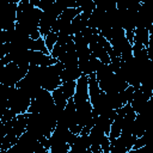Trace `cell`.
Returning a JSON list of instances; mask_svg holds the SVG:
<instances>
[{
    "label": "cell",
    "mask_w": 153,
    "mask_h": 153,
    "mask_svg": "<svg viewBox=\"0 0 153 153\" xmlns=\"http://www.w3.org/2000/svg\"><path fill=\"white\" fill-rule=\"evenodd\" d=\"M54 105V100L51 97V92L45 91V90H41L38 92V94L31 100L30 106L27 112L30 114H41L45 110H48L49 108H51Z\"/></svg>",
    "instance_id": "5"
},
{
    "label": "cell",
    "mask_w": 153,
    "mask_h": 153,
    "mask_svg": "<svg viewBox=\"0 0 153 153\" xmlns=\"http://www.w3.org/2000/svg\"><path fill=\"white\" fill-rule=\"evenodd\" d=\"M1 45H2V44H1ZM1 45H0V47H1Z\"/></svg>",
    "instance_id": "28"
},
{
    "label": "cell",
    "mask_w": 153,
    "mask_h": 153,
    "mask_svg": "<svg viewBox=\"0 0 153 153\" xmlns=\"http://www.w3.org/2000/svg\"><path fill=\"white\" fill-rule=\"evenodd\" d=\"M81 72L78 67V65H74V66H67V67H63L61 74H60V79L62 82H66V81H76L80 76H81Z\"/></svg>",
    "instance_id": "12"
},
{
    "label": "cell",
    "mask_w": 153,
    "mask_h": 153,
    "mask_svg": "<svg viewBox=\"0 0 153 153\" xmlns=\"http://www.w3.org/2000/svg\"><path fill=\"white\" fill-rule=\"evenodd\" d=\"M72 99L74 105L88 102V75H81L75 81V92Z\"/></svg>",
    "instance_id": "6"
},
{
    "label": "cell",
    "mask_w": 153,
    "mask_h": 153,
    "mask_svg": "<svg viewBox=\"0 0 153 153\" xmlns=\"http://www.w3.org/2000/svg\"><path fill=\"white\" fill-rule=\"evenodd\" d=\"M51 97H53L54 104H55L59 109L63 110L65 106H66V104H67V99L65 98V96H63V93H62V91H61L60 87H57L56 90H54V91L51 92Z\"/></svg>",
    "instance_id": "17"
},
{
    "label": "cell",
    "mask_w": 153,
    "mask_h": 153,
    "mask_svg": "<svg viewBox=\"0 0 153 153\" xmlns=\"http://www.w3.org/2000/svg\"><path fill=\"white\" fill-rule=\"evenodd\" d=\"M13 88L14 87H10V86H5V85H1L0 84V98L4 99L5 102H7V99L11 96Z\"/></svg>",
    "instance_id": "24"
},
{
    "label": "cell",
    "mask_w": 153,
    "mask_h": 153,
    "mask_svg": "<svg viewBox=\"0 0 153 153\" xmlns=\"http://www.w3.org/2000/svg\"><path fill=\"white\" fill-rule=\"evenodd\" d=\"M99 84V88L102 92H105V93H111V92H117V93H121L123 92L129 85L126 82V80L118 75L117 73H112L110 74L108 78L98 81Z\"/></svg>",
    "instance_id": "4"
},
{
    "label": "cell",
    "mask_w": 153,
    "mask_h": 153,
    "mask_svg": "<svg viewBox=\"0 0 153 153\" xmlns=\"http://www.w3.org/2000/svg\"><path fill=\"white\" fill-rule=\"evenodd\" d=\"M71 146L66 142L62 143H51L49 147V153H68Z\"/></svg>",
    "instance_id": "21"
},
{
    "label": "cell",
    "mask_w": 153,
    "mask_h": 153,
    "mask_svg": "<svg viewBox=\"0 0 153 153\" xmlns=\"http://www.w3.org/2000/svg\"><path fill=\"white\" fill-rule=\"evenodd\" d=\"M148 139H149V136H148V133L146 131V133H145L142 136L136 137V140H135V142H134L133 148H134V149H137V148L143 147L145 145H148Z\"/></svg>",
    "instance_id": "23"
},
{
    "label": "cell",
    "mask_w": 153,
    "mask_h": 153,
    "mask_svg": "<svg viewBox=\"0 0 153 153\" xmlns=\"http://www.w3.org/2000/svg\"><path fill=\"white\" fill-rule=\"evenodd\" d=\"M136 137L133 135H120L110 145L109 153H126L133 148Z\"/></svg>",
    "instance_id": "8"
},
{
    "label": "cell",
    "mask_w": 153,
    "mask_h": 153,
    "mask_svg": "<svg viewBox=\"0 0 153 153\" xmlns=\"http://www.w3.org/2000/svg\"><path fill=\"white\" fill-rule=\"evenodd\" d=\"M6 103L8 110L14 112L16 115H23L27 112L31 103V98L20 88L14 87Z\"/></svg>",
    "instance_id": "2"
},
{
    "label": "cell",
    "mask_w": 153,
    "mask_h": 153,
    "mask_svg": "<svg viewBox=\"0 0 153 153\" xmlns=\"http://www.w3.org/2000/svg\"><path fill=\"white\" fill-rule=\"evenodd\" d=\"M56 62H57V60L53 59L49 54L30 50V65H35V66H51V65H55Z\"/></svg>",
    "instance_id": "9"
},
{
    "label": "cell",
    "mask_w": 153,
    "mask_h": 153,
    "mask_svg": "<svg viewBox=\"0 0 153 153\" xmlns=\"http://www.w3.org/2000/svg\"><path fill=\"white\" fill-rule=\"evenodd\" d=\"M42 11L35 7L30 0H22L17 5V19L16 24L22 27L31 39H38L41 36L38 31Z\"/></svg>",
    "instance_id": "1"
},
{
    "label": "cell",
    "mask_w": 153,
    "mask_h": 153,
    "mask_svg": "<svg viewBox=\"0 0 153 153\" xmlns=\"http://www.w3.org/2000/svg\"><path fill=\"white\" fill-rule=\"evenodd\" d=\"M100 93H102V91L99 88V84L96 78V74L92 73L88 75V100H90V103L92 104Z\"/></svg>",
    "instance_id": "15"
},
{
    "label": "cell",
    "mask_w": 153,
    "mask_h": 153,
    "mask_svg": "<svg viewBox=\"0 0 153 153\" xmlns=\"http://www.w3.org/2000/svg\"><path fill=\"white\" fill-rule=\"evenodd\" d=\"M26 71L20 69L16 63L10 62L8 65L4 66L0 73V84L10 87H16V85L26 75Z\"/></svg>",
    "instance_id": "3"
},
{
    "label": "cell",
    "mask_w": 153,
    "mask_h": 153,
    "mask_svg": "<svg viewBox=\"0 0 153 153\" xmlns=\"http://www.w3.org/2000/svg\"><path fill=\"white\" fill-rule=\"evenodd\" d=\"M30 50L32 51H41V53H44V54H49L47 47H45V43H44V39L43 37H39L38 39H32L31 41V44H30Z\"/></svg>",
    "instance_id": "19"
},
{
    "label": "cell",
    "mask_w": 153,
    "mask_h": 153,
    "mask_svg": "<svg viewBox=\"0 0 153 153\" xmlns=\"http://www.w3.org/2000/svg\"><path fill=\"white\" fill-rule=\"evenodd\" d=\"M110 145H111V142H110L109 137L105 135V136L103 137L100 145H99V146H100V149L103 151V153H109V152H110Z\"/></svg>",
    "instance_id": "25"
},
{
    "label": "cell",
    "mask_w": 153,
    "mask_h": 153,
    "mask_svg": "<svg viewBox=\"0 0 153 153\" xmlns=\"http://www.w3.org/2000/svg\"><path fill=\"white\" fill-rule=\"evenodd\" d=\"M94 74H96L97 80H98V81H100V80H103V79L108 78L110 74H112V71H111V68H110V66H109V65L102 63V65H100V67L97 69V72H96Z\"/></svg>",
    "instance_id": "20"
},
{
    "label": "cell",
    "mask_w": 153,
    "mask_h": 153,
    "mask_svg": "<svg viewBox=\"0 0 153 153\" xmlns=\"http://www.w3.org/2000/svg\"><path fill=\"white\" fill-rule=\"evenodd\" d=\"M88 148H90L88 134H86V135H78L75 142L71 146L68 153H86Z\"/></svg>",
    "instance_id": "13"
},
{
    "label": "cell",
    "mask_w": 153,
    "mask_h": 153,
    "mask_svg": "<svg viewBox=\"0 0 153 153\" xmlns=\"http://www.w3.org/2000/svg\"><path fill=\"white\" fill-rule=\"evenodd\" d=\"M81 13V10L80 8H67V10H65L59 17H57V19L55 20V23H54V25H53V27H51V32H55V33H57V32H60L63 27H66L67 25H69L71 24V22L78 16V14H80Z\"/></svg>",
    "instance_id": "7"
},
{
    "label": "cell",
    "mask_w": 153,
    "mask_h": 153,
    "mask_svg": "<svg viewBox=\"0 0 153 153\" xmlns=\"http://www.w3.org/2000/svg\"><path fill=\"white\" fill-rule=\"evenodd\" d=\"M45 153H49V151H47V152H45Z\"/></svg>",
    "instance_id": "27"
},
{
    "label": "cell",
    "mask_w": 153,
    "mask_h": 153,
    "mask_svg": "<svg viewBox=\"0 0 153 153\" xmlns=\"http://www.w3.org/2000/svg\"><path fill=\"white\" fill-rule=\"evenodd\" d=\"M91 14H86L84 12H81L80 14H78L69 24V27H71V31H72V35L74 36L75 33H80L85 27H87V22H88V18H90Z\"/></svg>",
    "instance_id": "11"
},
{
    "label": "cell",
    "mask_w": 153,
    "mask_h": 153,
    "mask_svg": "<svg viewBox=\"0 0 153 153\" xmlns=\"http://www.w3.org/2000/svg\"><path fill=\"white\" fill-rule=\"evenodd\" d=\"M151 35H153V33H151V31L148 29H146V27H135L133 43H137V44H141L145 48H147Z\"/></svg>",
    "instance_id": "14"
},
{
    "label": "cell",
    "mask_w": 153,
    "mask_h": 153,
    "mask_svg": "<svg viewBox=\"0 0 153 153\" xmlns=\"http://www.w3.org/2000/svg\"><path fill=\"white\" fill-rule=\"evenodd\" d=\"M2 68H4V65L0 62V73H1V71H2Z\"/></svg>",
    "instance_id": "26"
},
{
    "label": "cell",
    "mask_w": 153,
    "mask_h": 153,
    "mask_svg": "<svg viewBox=\"0 0 153 153\" xmlns=\"http://www.w3.org/2000/svg\"><path fill=\"white\" fill-rule=\"evenodd\" d=\"M104 136H105L104 131H103L102 129H99V128H97V127H94V126H93V127L91 128L90 133H88L90 146H97V145L99 146Z\"/></svg>",
    "instance_id": "16"
},
{
    "label": "cell",
    "mask_w": 153,
    "mask_h": 153,
    "mask_svg": "<svg viewBox=\"0 0 153 153\" xmlns=\"http://www.w3.org/2000/svg\"><path fill=\"white\" fill-rule=\"evenodd\" d=\"M65 98L68 100L71 98H73L74 96V92H75V81H66V82H62L61 86H60Z\"/></svg>",
    "instance_id": "18"
},
{
    "label": "cell",
    "mask_w": 153,
    "mask_h": 153,
    "mask_svg": "<svg viewBox=\"0 0 153 153\" xmlns=\"http://www.w3.org/2000/svg\"><path fill=\"white\" fill-rule=\"evenodd\" d=\"M43 39H44V43H45V47H47L48 51L50 53V50L54 48V45H55L56 42H57V33L50 31V32H48V33L43 37Z\"/></svg>",
    "instance_id": "22"
},
{
    "label": "cell",
    "mask_w": 153,
    "mask_h": 153,
    "mask_svg": "<svg viewBox=\"0 0 153 153\" xmlns=\"http://www.w3.org/2000/svg\"><path fill=\"white\" fill-rule=\"evenodd\" d=\"M149 99H152V97L147 96V94H146V93H143L140 88H137V90H135V91H134V93H133V97H131V100H130L129 105L131 106V109H133L136 114H139Z\"/></svg>",
    "instance_id": "10"
}]
</instances>
